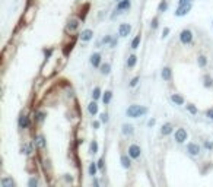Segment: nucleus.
I'll return each mask as SVG.
<instances>
[{
  "label": "nucleus",
  "instance_id": "1",
  "mask_svg": "<svg viewBox=\"0 0 213 187\" xmlns=\"http://www.w3.org/2000/svg\"><path fill=\"white\" fill-rule=\"evenodd\" d=\"M146 108L145 107H140V105H131V107H129L127 108V116L129 117H133V118H136V117H140L143 116V114H146Z\"/></svg>",
  "mask_w": 213,
  "mask_h": 187
},
{
  "label": "nucleus",
  "instance_id": "2",
  "mask_svg": "<svg viewBox=\"0 0 213 187\" xmlns=\"http://www.w3.org/2000/svg\"><path fill=\"white\" fill-rule=\"evenodd\" d=\"M179 39H181L183 44H190L191 39H193V32L190 29H184L183 32L179 34Z\"/></svg>",
  "mask_w": 213,
  "mask_h": 187
},
{
  "label": "nucleus",
  "instance_id": "3",
  "mask_svg": "<svg viewBox=\"0 0 213 187\" xmlns=\"http://www.w3.org/2000/svg\"><path fill=\"white\" fill-rule=\"evenodd\" d=\"M190 9H191L190 2H188V3H183V5H179V7L177 9L175 15H177V16H184V15H187V13L190 12Z\"/></svg>",
  "mask_w": 213,
  "mask_h": 187
},
{
  "label": "nucleus",
  "instance_id": "4",
  "mask_svg": "<svg viewBox=\"0 0 213 187\" xmlns=\"http://www.w3.org/2000/svg\"><path fill=\"white\" fill-rule=\"evenodd\" d=\"M187 152L191 155V156H197L200 154V146L197 143H188L187 145Z\"/></svg>",
  "mask_w": 213,
  "mask_h": 187
},
{
  "label": "nucleus",
  "instance_id": "5",
  "mask_svg": "<svg viewBox=\"0 0 213 187\" xmlns=\"http://www.w3.org/2000/svg\"><path fill=\"white\" fill-rule=\"evenodd\" d=\"M175 140L178 143H183L184 140H187V132H185L184 129H178L175 132Z\"/></svg>",
  "mask_w": 213,
  "mask_h": 187
},
{
  "label": "nucleus",
  "instance_id": "6",
  "mask_svg": "<svg viewBox=\"0 0 213 187\" xmlns=\"http://www.w3.org/2000/svg\"><path fill=\"white\" fill-rule=\"evenodd\" d=\"M130 31H131V27H130L129 23H121L120 28H118V34H120L121 37H127L130 34Z\"/></svg>",
  "mask_w": 213,
  "mask_h": 187
},
{
  "label": "nucleus",
  "instance_id": "7",
  "mask_svg": "<svg viewBox=\"0 0 213 187\" xmlns=\"http://www.w3.org/2000/svg\"><path fill=\"white\" fill-rule=\"evenodd\" d=\"M129 155L131 158H139L140 156V146L137 145H131L129 148Z\"/></svg>",
  "mask_w": 213,
  "mask_h": 187
},
{
  "label": "nucleus",
  "instance_id": "8",
  "mask_svg": "<svg viewBox=\"0 0 213 187\" xmlns=\"http://www.w3.org/2000/svg\"><path fill=\"white\" fill-rule=\"evenodd\" d=\"M92 35H94L92 29H83L82 34H80V39H82V41H89V39L92 38Z\"/></svg>",
  "mask_w": 213,
  "mask_h": 187
},
{
  "label": "nucleus",
  "instance_id": "9",
  "mask_svg": "<svg viewBox=\"0 0 213 187\" xmlns=\"http://www.w3.org/2000/svg\"><path fill=\"white\" fill-rule=\"evenodd\" d=\"M99 63H101V56L98 54V53H94V54L90 56V64L94 67H98Z\"/></svg>",
  "mask_w": 213,
  "mask_h": 187
},
{
  "label": "nucleus",
  "instance_id": "10",
  "mask_svg": "<svg viewBox=\"0 0 213 187\" xmlns=\"http://www.w3.org/2000/svg\"><path fill=\"white\" fill-rule=\"evenodd\" d=\"M2 187H15V181L9 178V177H5V178H2V181H0Z\"/></svg>",
  "mask_w": 213,
  "mask_h": 187
},
{
  "label": "nucleus",
  "instance_id": "11",
  "mask_svg": "<svg viewBox=\"0 0 213 187\" xmlns=\"http://www.w3.org/2000/svg\"><path fill=\"white\" fill-rule=\"evenodd\" d=\"M88 111H89L90 116H95L96 113H98V104L95 102V99H94V101H92V102L88 105Z\"/></svg>",
  "mask_w": 213,
  "mask_h": 187
},
{
  "label": "nucleus",
  "instance_id": "12",
  "mask_svg": "<svg viewBox=\"0 0 213 187\" xmlns=\"http://www.w3.org/2000/svg\"><path fill=\"white\" fill-rule=\"evenodd\" d=\"M161 75H162V79H163V81H169V79H171V76H172V70H171L169 67H163V69H162V73H161Z\"/></svg>",
  "mask_w": 213,
  "mask_h": 187
},
{
  "label": "nucleus",
  "instance_id": "13",
  "mask_svg": "<svg viewBox=\"0 0 213 187\" xmlns=\"http://www.w3.org/2000/svg\"><path fill=\"white\" fill-rule=\"evenodd\" d=\"M19 127H21V129L29 127V118L26 116H21V118H19Z\"/></svg>",
  "mask_w": 213,
  "mask_h": 187
},
{
  "label": "nucleus",
  "instance_id": "14",
  "mask_svg": "<svg viewBox=\"0 0 213 187\" xmlns=\"http://www.w3.org/2000/svg\"><path fill=\"white\" fill-rule=\"evenodd\" d=\"M171 132H172V124H171V123H165V124L162 126L161 133H162L163 136H167V135H169Z\"/></svg>",
  "mask_w": 213,
  "mask_h": 187
},
{
  "label": "nucleus",
  "instance_id": "15",
  "mask_svg": "<svg viewBox=\"0 0 213 187\" xmlns=\"http://www.w3.org/2000/svg\"><path fill=\"white\" fill-rule=\"evenodd\" d=\"M130 7V0H120V3L117 6V10H124Z\"/></svg>",
  "mask_w": 213,
  "mask_h": 187
},
{
  "label": "nucleus",
  "instance_id": "16",
  "mask_svg": "<svg viewBox=\"0 0 213 187\" xmlns=\"http://www.w3.org/2000/svg\"><path fill=\"white\" fill-rule=\"evenodd\" d=\"M78 27H79V22L76 21V19H72V21L67 23V31L69 32H73V31H76V28Z\"/></svg>",
  "mask_w": 213,
  "mask_h": 187
},
{
  "label": "nucleus",
  "instance_id": "17",
  "mask_svg": "<svg viewBox=\"0 0 213 187\" xmlns=\"http://www.w3.org/2000/svg\"><path fill=\"white\" fill-rule=\"evenodd\" d=\"M171 99H172V102L177 105H183L184 104V98L181 97V95H177V94H174L172 97H171Z\"/></svg>",
  "mask_w": 213,
  "mask_h": 187
},
{
  "label": "nucleus",
  "instance_id": "18",
  "mask_svg": "<svg viewBox=\"0 0 213 187\" xmlns=\"http://www.w3.org/2000/svg\"><path fill=\"white\" fill-rule=\"evenodd\" d=\"M121 165H123L124 168H130V165H131V161L127 155H123L121 156Z\"/></svg>",
  "mask_w": 213,
  "mask_h": 187
},
{
  "label": "nucleus",
  "instance_id": "19",
  "mask_svg": "<svg viewBox=\"0 0 213 187\" xmlns=\"http://www.w3.org/2000/svg\"><path fill=\"white\" fill-rule=\"evenodd\" d=\"M35 145L38 146V148H45V139H44V136H38V138L35 139Z\"/></svg>",
  "mask_w": 213,
  "mask_h": 187
},
{
  "label": "nucleus",
  "instance_id": "20",
  "mask_svg": "<svg viewBox=\"0 0 213 187\" xmlns=\"http://www.w3.org/2000/svg\"><path fill=\"white\" fill-rule=\"evenodd\" d=\"M111 98H112V92H111V91H105L104 97H102V101H104V104H108V102L111 101Z\"/></svg>",
  "mask_w": 213,
  "mask_h": 187
},
{
  "label": "nucleus",
  "instance_id": "21",
  "mask_svg": "<svg viewBox=\"0 0 213 187\" xmlns=\"http://www.w3.org/2000/svg\"><path fill=\"white\" fill-rule=\"evenodd\" d=\"M123 133L124 135H133V126H131V124H124Z\"/></svg>",
  "mask_w": 213,
  "mask_h": 187
},
{
  "label": "nucleus",
  "instance_id": "22",
  "mask_svg": "<svg viewBox=\"0 0 213 187\" xmlns=\"http://www.w3.org/2000/svg\"><path fill=\"white\" fill-rule=\"evenodd\" d=\"M136 61H137V57H136L135 54H131L129 57V60H127V66H129V67H133L136 64Z\"/></svg>",
  "mask_w": 213,
  "mask_h": 187
},
{
  "label": "nucleus",
  "instance_id": "23",
  "mask_svg": "<svg viewBox=\"0 0 213 187\" xmlns=\"http://www.w3.org/2000/svg\"><path fill=\"white\" fill-rule=\"evenodd\" d=\"M111 72V66L108 64V63H105V64H102L101 66V73L102 75H108Z\"/></svg>",
  "mask_w": 213,
  "mask_h": 187
},
{
  "label": "nucleus",
  "instance_id": "24",
  "mask_svg": "<svg viewBox=\"0 0 213 187\" xmlns=\"http://www.w3.org/2000/svg\"><path fill=\"white\" fill-rule=\"evenodd\" d=\"M140 44V35H136V38L131 41V48H137Z\"/></svg>",
  "mask_w": 213,
  "mask_h": 187
},
{
  "label": "nucleus",
  "instance_id": "25",
  "mask_svg": "<svg viewBox=\"0 0 213 187\" xmlns=\"http://www.w3.org/2000/svg\"><path fill=\"white\" fill-rule=\"evenodd\" d=\"M98 152V143L96 140H92L90 142V154H96Z\"/></svg>",
  "mask_w": 213,
  "mask_h": 187
},
{
  "label": "nucleus",
  "instance_id": "26",
  "mask_svg": "<svg viewBox=\"0 0 213 187\" xmlns=\"http://www.w3.org/2000/svg\"><path fill=\"white\" fill-rule=\"evenodd\" d=\"M99 97H101V89L96 86V88L92 91V98H94V99H98Z\"/></svg>",
  "mask_w": 213,
  "mask_h": 187
},
{
  "label": "nucleus",
  "instance_id": "27",
  "mask_svg": "<svg viewBox=\"0 0 213 187\" xmlns=\"http://www.w3.org/2000/svg\"><path fill=\"white\" fill-rule=\"evenodd\" d=\"M212 85H213L212 77L209 76V75H206V76H204V86H206V88H209V86H212Z\"/></svg>",
  "mask_w": 213,
  "mask_h": 187
},
{
  "label": "nucleus",
  "instance_id": "28",
  "mask_svg": "<svg viewBox=\"0 0 213 187\" xmlns=\"http://www.w3.org/2000/svg\"><path fill=\"white\" fill-rule=\"evenodd\" d=\"M206 64H207V59H206L204 56H200V57H199V66H200V67H204Z\"/></svg>",
  "mask_w": 213,
  "mask_h": 187
},
{
  "label": "nucleus",
  "instance_id": "29",
  "mask_svg": "<svg viewBox=\"0 0 213 187\" xmlns=\"http://www.w3.org/2000/svg\"><path fill=\"white\" fill-rule=\"evenodd\" d=\"M96 168H98V167H96L95 162H92V164L89 165V174L90 176H95L96 174Z\"/></svg>",
  "mask_w": 213,
  "mask_h": 187
},
{
  "label": "nucleus",
  "instance_id": "30",
  "mask_svg": "<svg viewBox=\"0 0 213 187\" xmlns=\"http://www.w3.org/2000/svg\"><path fill=\"white\" fill-rule=\"evenodd\" d=\"M31 151H32L31 145H23V146H22V152L25 155H29V154H31Z\"/></svg>",
  "mask_w": 213,
  "mask_h": 187
},
{
  "label": "nucleus",
  "instance_id": "31",
  "mask_svg": "<svg viewBox=\"0 0 213 187\" xmlns=\"http://www.w3.org/2000/svg\"><path fill=\"white\" fill-rule=\"evenodd\" d=\"M167 7H168V3L163 0V2H161L159 3V7H158V10L159 12H163V10H167Z\"/></svg>",
  "mask_w": 213,
  "mask_h": 187
},
{
  "label": "nucleus",
  "instance_id": "32",
  "mask_svg": "<svg viewBox=\"0 0 213 187\" xmlns=\"http://www.w3.org/2000/svg\"><path fill=\"white\" fill-rule=\"evenodd\" d=\"M187 110L190 111L191 114H197V108L193 104H188V105H187Z\"/></svg>",
  "mask_w": 213,
  "mask_h": 187
},
{
  "label": "nucleus",
  "instance_id": "33",
  "mask_svg": "<svg viewBox=\"0 0 213 187\" xmlns=\"http://www.w3.org/2000/svg\"><path fill=\"white\" fill-rule=\"evenodd\" d=\"M37 184H38V180H37V178H31V180H29V183H28L29 187H35Z\"/></svg>",
  "mask_w": 213,
  "mask_h": 187
},
{
  "label": "nucleus",
  "instance_id": "34",
  "mask_svg": "<svg viewBox=\"0 0 213 187\" xmlns=\"http://www.w3.org/2000/svg\"><path fill=\"white\" fill-rule=\"evenodd\" d=\"M44 118H45V113H41V111L37 113V120H38V121H42Z\"/></svg>",
  "mask_w": 213,
  "mask_h": 187
},
{
  "label": "nucleus",
  "instance_id": "35",
  "mask_svg": "<svg viewBox=\"0 0 213 187\" xmlns=\"http://www.w3.org/2000/svg\"><path fill=\"white\" fill-rule=\"evenodd\" d=\"M108 121V114L107 113H102L101 114V123H107Z\"/></svg>",
  "mask_w": 213,
  "mask_h": 187
},
{
  "label": "nucleus",
  "instance_id": "36",
  "mask_svg": "<svg viewBox=\"0 0 213 187\" xmlns=\"http://www.w3.org/2000/svg\"><path fill=\"white\" fill-rule=\"evenodd\" d=\"M151 27L153 28V29H155V28L158 27V18H155V19H153V21H152V23H151Z\"/></svg>",
  "mask_w": 213,
  "mask_h": 187
},
{
  "label": "nucleus",
  "instance_id": "37",
  "mask_svg": "<svg viewBox=\"0 0 213 187\" xmlns=\"http://www.w3.org/2000/svg\"><path fill=\"white\" fill-rule=\"evenodd\" d=\"M137 82H139V77H135V79L130 82V86H136V85H137Z\"/></svg>",
  "mask_w": 213,
  "mask_h": 187
},
{
  "label": "nucleus",
  "instance_id": "38",
  "mask_svg": "<svg viewBox=\"0 0 213 187\" xmlns=\"http://www.w3.org/2000/svg\"><path fill=\"white\" fill-rule=\"evenodd\" d=\"M206 116H207L210 120H213V108H212V110H209L207 113H206Z\"/></svg>",
  "mask_w": 213,
  "mask_h": 187
},
{
  "label": "nucleus",
  "instance_id": "39",
  "mask_svg": "<svg viewBox=\"0 0 213 187\" xmlns=\"http://www.w3.org/2000/svg\"><path fill=\"white\" fill-rule=\"evenodd\" d=\"M98 168H99V170H102V168H104V158H101V160H99V162H98Z\"/></svg>",
  "mask_w": 213,
  "mask_h": 187
},
{
  "label": "nucleus",
  "instance_id": "40",
  "mask_svg": "<svg viewBox=\"0 0 213 187\" xmlns=\"http://www.w3.org/2000/svg\"><path fill=\"white\" fill-rule=\"evenodd\" d=\"M168 34H169V28H165L163 29V32H162V37L165 38V37H168Z\"/></svg>",
  "mask_w": 213,
  "mask_h": 187
},
{
  "label": "nucleus",
  "instance_id": "41",
  "mask_svg": "<svg viewBox=\"0 0 213 187\" xmlns=\"http://www.w3.org/2000/svg\"><path fill=\"white\" fill-rule=\"evenodd\" d=\"M204 146H206V148H207V149H212V148H213V143H210V142H206V143H204Z\"/></svg>",
  "mask_w": 213,
  "mask_h": 187
},
{
  "label": "nucleus",
  "instance_id": "42",
  "mask_svg": "<svg viewBox=\"0 0 213 187\" xmlns=\"http://www.w3.org/2000/svg\"><path fill=\"white\" fill-rule=\"evenodd\" d=\"M92 126L95 127V129H98V127H99V123H98V121H94V123H92Z\"/></svg>",
  "mask_w": 213,
  "mask_h": 187
},
{
  "label": "nucleus",
  "instance_id": "43",
  "mask_svg": "<svg viewBox=\"0 0 213 187\" xmlns=\"http://www.w3.org/2000/svg\"><path fill=\"white\" fill-rule=\"evenodd\" d=\"M147 124H149V126H153V124H155V120H153V118H152V120H149V123H147Z\"/></svg>",
  "mask_w": 213,
  "mask_h": 187
},
{
  "label": "nucleus",
  "instance_id": "44",
  "mask_svg": "<svg viewBox=\"0 0 213 187\" xmlns=\"http://www.w3.org/2000/svg\"><path fill=\"white\" fill-rule=\"evenodd\" d=\"M188 2H191V0H179V5H183V3H188Z\"/></svg>",
  "mask_w": 213,
  "mask_h": 187
},
{
  "label": "nucleus",
  "instance_id": "45",
  "mask_svg": "<svg viewBox=\"0 0 213 187\" xmlns=\"http://www.w3.org/2000/svg\"><path fill=\"white\" fill-rule=\"evenodd\" d=\"M110 39H111V38H110V37H105V38L102 39V41H104V43H110Z\"/></svg>",
  "mask_w": 213,
  "mask_h": 187
},
{
  "label": "nucleus",
  "instance_id": "46",
  "mask_svg": "<svg viewBox=\"0 0 213 187\" xmlns=\"http://www.w3.org/2000/svg\"><path fill=\"white\" fill-rule=\"evenodd\" d=\"M118 2H120V0H118Z\"/></svg>",
  "mask_w": 213,
  "mask_h": 187
}]
</instances>
